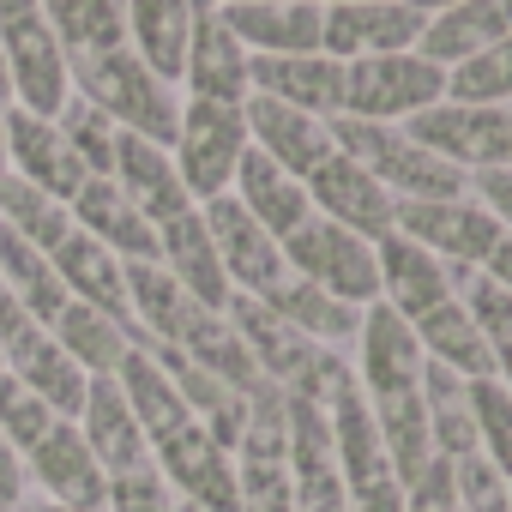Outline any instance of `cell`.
<instances>
[{
    "label": "cell",
    "mask_w": 512,
    "mask_h": 512,
    "mask_svg": "<svg viewBox=\"0 0 512 512\" xmlns=\"http://www.w3.org/2000/svg\"><path fill=\"white\" fill-rule=\"evenodd\" d=\"M356 386H362V398H392V392H416L422 386V344H416L410 320H398L386 302L362 308Z\"/></svg>",
    "instance_id": "2e32d148"
},
{
    "label": "cell",
    "mask_w": 512,
    "mask_h": 512,
    "mask_svg": "<svg viewBox=\"0 0 512 512\" xmlns=\"http://www.w3.org/2000/svg\"><path fill=\"white\" fill-rule=\"evenodd\" d=\"M410 7H416L422 19H434V13H446V7H464V0H410Z\"/></svg>",
    "instance_id": "f907efd6"
},
{
    "label": "cell",
    "mask_w": 512,
    "mask_h": 512,
    "mask_svg": "<svg viewBox=\"0 0 512 512\" xmlns=\"http://www.w3.org/2000/svg\"><path fill=\"white\" fill-rule=\"evenodd\" d=\"M37 512H79V506H55V500H49V506H37Z\"/></svg>",
    "instance_id": "11a10c76"
},
{
    "label": "cell",
    "mask_w": 512,
    "mask_h": 512,
    "mask_svg": "<svg viewBox=\"0 0 512 512\" xmlns=\"http://www.w3.org/2000/svg\"><path fill=\"white\" fill-rule=\"evenodd\" d=\"M0 55H7V73H13V97L25 115L37 121H55L73 97V73H67V49L55 43V31L37 19H19L0 31Z\"/></svg>",
    "instance_id": "30bf717a"
},
{
    "label": "cell",
    "mask_w": 512,
    "mask_h": 512,
    "mask_svg": "<svg viewBox=\"0 0 512 512\" xmlns=\"http://www.w3.org/2000/svg\"><path fill=\"white\" fill-rule=\"evenodd\" d=\"M187 37H193V7L187 0H127V49L163 85H181Z\"/></svg>",
    "instance_id": "f546056e"
},
{
    "label": "cell",
    "mask_w": 512,
    "mask_h": 512,
    "mask_svg": "<svg viewBox=\"0 0 512 512\" xmlns=\"http://www.w3.org/2000/svg\"><path fill=\"white\" fill-rule=\"evenodd\" d=\"M344 512H404V482H380L368 494H350Z\"/></svg>",
    "instance_id": "bcb514c9"
},
{
    "label": "cell",
    "mask_w": 512,
    "mask_h": 512,
    "mask_svg": "<svg viewBox=\"0 0 512 512\" xmlns=\"http://www.w3.org/2000/svg\"><path fill=\"white\" fill-rule=\"evenodd\" d=\"M500 37H512V19H506L500 0H464V7H446V13H434V19L422 25L416 55L434 61L440 73H452V67H464L470 55L494 49Z\"/></svg>",
    "instance_id": "83f0119b"
},
{
    "label": "cell",
    "mask_w": 512,
    "mask_h": 512,
    "mask_svg": "<svg viewBox=\"0 0 512 512\" xmlns=\"http://www.w3.org/2000/svg\"><path fill=\"white\" fill-rule=\"evenodd\" d=\"M482 278H488V284H500V290L512 296V235H500V241H494V253H488Z\"/></svg>",
    "instance_id": "7dc6e473"
},
{
    "label": "cell",
    "mask_w": 512,
    "mask_h": 512,
    "mask_svg": "<svg viewBox=\"0 0 512 512\" xmlns=\"http://www.w3.org/2000/svg\"><path fill=\"white\" fill-rule=\"evenodd\" d=\"M37 7L55 43L67 49V61L127 49V0H37Z\"/></svg>",
    "instance_id": "d6a6232c"
},
{
    "label": "cell",
    "mask_w": 512,
    "mask_h": 512,
    "mask_svg": "<svg viewBox=\"0 0 512 512\" xmlns=\"http://www.w3.org/2000/svg\"><path fill=\"white\" fill-rule=\"evenodd\" d=\"M235 205L260 223L272 241H290L308 217H314V199H308V181H296V175H284L272 157H260L247 145V157H241V169H235Z\"/></svg>",
    "instance_id": "d4e9b609"
},
{
    "label": "cell",
    "mask_w": 512,
    "mask_h": 512,
    "mask_svg": "<svg viewBox=\"0 0 512 512\" xmlns=\"http://www.w3.org/2000/svg\"><path fill=\"white\" fill-rule=\"evenodd\" d=\"M49 338L91 374V380H115L121 374V362L139 350V326H121V320H109V314H97V308H85V302H67L61 308V320L49 326Z\"/></svg>",
    "instance_id": "f1b7e54d"
},
{
    "label": "cell",
    "mask_w": 512,
    "mask_h": 512,
    "mask_svg": "<svg viewBox=\"0 0 512 512\" xmlns=\"http://www.w3.org/2000/svg\"><path fill=\"white\" fill-rule=\"evenodd\" d=\"M422 410H428L434 458L458 464V458L482 452V446H476V416H470V380H458V374L434 368L428 356H422Z\"/></svg>",
    "instance_id": "e575fe53"
},
{
    "label": "cell",
    "mask_w": 512,
    "mask_h": 512,
    "mask_svg": "<svg viewBox=\"0 0 512 512\" xmlns=\"http://www.w3.org/2000/svg\"><path fill=\"white\" fill-rule=\"evenodd\" d=\"M199 217H205V229H211L217 266H223V278H229L235 296H272V290L290 278V266H284V241H272L260 223H253V217L235 205V193L205 199Z\"/></svg>",
    "instance_id": "52a82bcc"
},
{
    "label": "cell",
    "mask_w": 512,
    "mask_h": 512,
    "mask_svg": "<svg viewBox=\"0 0 512 512\" xmlns=\"http://www.w3.org/2000/svg\"><path fill=\"white\" fill-rule=\"evenodd\" d=\"M422 13L410 0H362V7H326L320 55L332 61H374V55H410L422 43Z\"/></svg>",
    "instance_id": "8fae6325"
},
{
    "label": "cell",
    "mask_w": 512,
    "mask_h": 512,
    "mask_svg": "<svg viewBox=\"0 0 512 512\" xmlns=\"http://www.w3.org/2000/svg\"><path fill=\"white\" fill-rule=\"evenodd\" d=\"M374 260H380V302L398 314V320H422L428 308L452 302L476 272H452L446 260H434L428 247H416L410 235H380L374 241Z\"/></svg>",
    "instance_id": "7c38bea8"
},
{
    "label": "cell",
    "mask_w": 512,
    "mask_h": 512,
    "mask_svg": "<svg viewBox=\"0 0 512 512\" xmlns=\"http://www.w3.org/2000/svg\"><path fill=\"white\" fill-rule=\"evenodd\" d=\"M43 7H37V0H0V31H7V25H19V19H37Z\"/></svg>",
    "instance_id": "c3c4849f"
},
{
    "label": "cell",
    "mask_w": 512,
    "mask_h": 512,
    "mask_svg": "<svg viewBox=\"0 0 512 512\" xmlns=\"http://www.w3.org/2000/svg\"><path fill=\"white\" fill-rule=\"evenodd\" d=\"M446 103H482V109H512V37L494 49L470 55L464 67L446 73Z\"/></svg>",
    "instance_id": "74e56055"
},
{
    "label": "cell",
    "mask_w": 512,
    "mask_h": 512,
    "mask_svg": "<svg viewBox=\"0 0 512 512\" xmlns=\"http://www.w3.org/2000/svg\"><path fill=\"white\" fill-rule=\"evenodd\" d=\"M247 79H253V97L290 103L320 121L344 115V61L332 55H253Z\"/></svg>",
    "instance_id": "d6986e66"
},
{
    "label": "cell",
    "mask_w": 512,
    "mask_h": 512,
    "mask_svg": "<svg viewBox=\"0 0 512 512\" xmlns=\"http://www.w3.org/2000/svg\"><path fill=\"white\" fill-rule=\"evenodd\" d=\"M470 416H476L482 458L512 482V392L500 380H470Z\"/></svg>",
    "instance_id": "60d3db41"
},
{
    "label": "cell",
    "mask_w": 512,
    "mask_h": 512,
    "mask_svg": "<svg viewBox=\"0 0 512 512\" xmlns=\"http://www.w3.org/2000/svg\"><path fill=\"white\" fill-rule=\"evenodd\" d=\"M109 181L151 217V229L169 223V217H181V211H193V199H187V187H181V175H175V157H169L163 145H151V139L121 133V139H115V169H109Z\"/></svg>",
    "instance_id": "484cf974"
},
{
    "label": "cell",
    "mask_w": 512,
    "mask_h": 512,
    "mask_svg": "<svg viewBox=\"0 0 512 512\" xmlns=\"http://www.w3.org/2000/svg\"><path fill=\"white\" fill-rule=\"evenodd\" d=\"M332 145L362 163L398 205H434V199H464L470 193V175L440 163L434 151H422L404 127H386V121H350L338 115L332 121Z\"/></svg>",
    "instance_id": "7a4b0ae2"
},
{
    "label": "cell",
    "mask_w": 512,
    "mask_h": 512,
    "mask_svg": "<svg viewBox=\"0 0 512 512\" xmlns=\"http://www.w3.org/2000/svg\"><path fill=\"white\" fill-rule=\"evenodd\" d=\"M49 266H55V278H61V290H67L73 302H85V308H97V314H109V320L133 326L127 266L115 260V253H109L103 241H91L85 229H73V235L49 253Z\"/></svg>",
    "instance_id": "cb8c5ba5"
},
{
    "label": "cell",
    "mask_w": 512,
    "mask_h": 512,
    "mask_svg": "<svg viewBox=\"0 0 512 512\" xmlns=\"http://www.w3.org/2000/svg\"><path fill=\"white\" fill-rule=\"evenodd\" d=\"M25 470H31V482L49 488L55 506H79V512H103V506H109V476H103V464L91 458L79 422H55V428L25 452Z\"/></svg>",
    "instance_id": "e0dca14e"
},
{
    "label": "cell",
    "mask_w": 512,
    "mask_h": 512,
    "mask_svg": "<svg viewBox=\"0 0 512 512\" xmlns=\"http://www.w3.org/2000/svg\"><path fill=\"white\" fill-rule=\"evenodd\" d=\"M308 199H314V217H326V223H338V229H350V235H362V241H380V235H392V223H398V199H392L362 163H350L344 151L326 157V163L308 175Z\"/></svg>",
    "instance_id": "4fadbf2b"
},
{
    "label": "cell",
    "mask_w": 512,
    "mask_h": 512,
    "mask_svg": "<svg viewBox=\"0 0 512 512\" xmlns=\"http://www.w3.org/2000/svg\"><path fill=\"white\" fill-rule=\"evenodd\" d=\"M0 223H7L19 241H31L37 253H55L67 235H73V205L49 199L43 187L7 175V187H0Z\"/></svg>",
    "instance_id": "8d00e7d4"
},
{
    "label": "cell",
    "mask_w": 512,
    "mask_h": 512,
    "mask_svg": "<svg viewBox=\"0 0 512 512\" xmlns=\"http://www.w3.org/2000/svg\"><path fill=\"white\" fill-rule=\"evenodd\" d=\"M0 512H25V458L0 434Z\"/></svg>",
    "instance_id": "f6af8a7d"
},
{
    "label": "cell",
    "mask_w": 512,
    "mask_h": 512,
    "mask_svg": "<svg viewBox=\"0 0 512 512\" xmlns=\"http://www.w3.org/2000/svg\"><path fill=\"white\" fill-rule=\"evenodd\" d=\"M79 434H85L91 458L103 464V476H127V470L151 464V446H145V434H139V422H133L115 380H91L85 410H79Z\"/></svg>",
    "instance_id": "4316f807"
},
{
    "label": "cell",
    "mask_w": 512,
    "mask_h": 512,
    "mask_svg": "<svg viewBox=\"0 0 512 512\" xmlns=\"http://www.w3.org/2000/svg\"><path fill=\"white\" fill-rule=\"evenodd\" d=\"M458 296H464V308H470V320H476V332H482V344H488L494 380L512 392V296H506L500 284H488L482 272H476Z\"/></svg>",
    "instance_id": "f35d334b"
},
{
    "label": "cell",
    "mask_w": 512,
    "mask_h": 512,
    "mask_svg": "<svg viewBox=\"0 0 512 512\" xmlns=\"http://www.w3.org/2000/svg\"><path fill=\"white\" fill-rule=\"evenodd\" d=\"M398 235H410L416 247H428L434 260H446L452 272H482L488 253L500 241V223L464 193V199H434V205H398Z\"/></svg>",
    "instance_id": "ba28073f"
},
{
    "label": "cell",
    "mask_w": 512,
    "mask_h": 512,
    "mask_svg": "<svg viewBox=\"0 0 512 512\" xmlns=\"http://www.w3.org/2000/svg\"><path fill=\"white\" fill-rule=\"evenodd\" d=\"M284 266L290 278L350 302V308H374L380 302V260H374V241L326 223V217H308L290 241H284Z\"/></svg>",
    "instance_id": "277c9868"
},
{
    "label": "cell",
    "mask_w": 512,
    "mask_h": 512,
    "mask_svg": "<svg viewBox=\"0 0 512 512\" xmlns=\"http://www.w3.org/2000/svg\"><path fill=\"white\" fill-rule=\"evenodd\" d=\"M0 133H7V163H13V175H19V181H31V187H43L49 199L73 205V193L91 181V175H85V163L73 157V145L61 139V127H55V121H37V115L13 109L7 121H0Z\"/></svg>",
    "instance_id": "44dd1931"
},
{
    "label": "cell",
    "mask_w": 512,
    "mask_h": 512,
    "mask_svg": "<svg viewBox=\"0 0 512 512\" xmlns=\"http://www.w3.org/2000/svg\"><path fill=\"white\" fill-rule=\"evenodd\" d=\"M175 175L187 187L193 205L223 199L235 187V169L247 157V121L229 103H205V97H181V127H175Z\"/></svg>",
    "instance_id": "3957f363"
},
{
    "label": "cell",
    "mask_w": 512,
    "mask_h": 512,
    "mask_svg": "<svg viewBox=\"0 0 512 512\" xmlns=\"http://www.w3.org/2000/svg\"><path fill=\"white\" fill-rule=\"evenodd\" d=\"M470 199H476V205L500 223V235H512V163L470 175Z\"/></svg>",
    "instance_id": "ee69618b"
},
{
    "label": "cell",
    "mask_w": 512,
    "mask_h": 512,
    "mask_svg": "<svg viewBox=\"0 0 512 512\" xmlns=\"http://www.w3.org/2000/svg\"><path fill=\"white\" fill-rule=\"evenodd\" d=\"M506 494H512V482H506Z\"/></svg>",
    "instance_id": "6f0895ef"
},
{
    "label": "cell",
    "mask_w": 512,
    "mask_h": 512,
    "mask_svg": "<svg viewBox=\"0 0 512 512\" xmlns=\"http://www.w3.org/2000/svg\"><path fill=\"white\" fill-rule=\"evenodd\" d=\"M55 127H61V139L73 145V157L85 163V175H109L115 169V139H121V127L97 109V103H85V97H67V109L55 115Z\"/></svg>",
    "instance_id": "ab89813d"
},
{
    "label": "cell",
    "mask_w": 512,
    "mask_h": 512,
    "mask_svg": "<svg viewBox=\"0 0 512 512\" xmlns=\"http://www.w3.org/2000/svg\"><path fill=\"white\" fill-rule=\"evenodd\" d=\"M253 55L235 43V31L217 19V13H193V37H187V61H181V85L187 97H205V103H229L241 109L253 97V79H247Z\"/></svg>",
    "instance_id": "ffe728a7"
},
{
    "label": "cell",
    "mask_w": 512,
    "mask_h": 512,
    "mask_svg": "<svg viewBox=\"0 0 512 512\" xmlns=\"http://www.w3.org/2000/svg\"><path fill=\"white\" fill-rule=\"evenodd\" d=\"M151 464L163 470V482L175 488V500L199 506V512H235L241 488H235V452H223L199 422L175 428L169 440L151 446Z\"/></svg>",
    "instance_id": "9c48e42d"
},
{
    "label": "cell",
    "mask_w": 512,
    "mask_h": 512,
    "mask_svg": "<svg viewBox=\"0 0 512 512\" xmlns=\"http://www.w3.org/2000/svg\"><path fill=\"white\" fill-rule=\"evenodd\" d=\"M157 266H163L199 308H211V314H223L229 296H235L229 278H223V266H217V247H211V229H205L199 205L181 211V217H169V223H157Z\"/></svg>",
    "instance_id": "603a6c76"
},
{
    "label": "cell",
    "mask_w": 512,
    "mask_h": 512,
    "mask_svg": "<svg viewBox=\"0 0 512 512\" xmlns=\"http://www.w3.org/2000/svg\"><path fill=\"white\" fill-rule=\"evenodd\" d=\"M175 506L181 500H175V488L163 482L157 464L127 470V476H109V506L103 512H175Z\"/></svg>",
    "instance_id": "7bdbcfd3"
},
{
    "label": "cell",
    "mask_w": 512,
    "mask_h": 512,
    "mask_svg": "<svg viewBox=\"0 0 512 512\" xmlns=\"http://www.w3.org/2000/svg\"><path fill=\"white\" fill-rule=\"evenodd\" d=\"M284 326H296L308 344H320V350H344V344H356V332H362V308H350V302H338V296H326V290H314V284H302V278H284L272 296H260Z\"/></svg>",
    "instance_id": "1f68e13d"
},
{
    "label": "cell",
    "mask_w": 512,
    "mask_h": 512,
    "mask_svg": "<svg viewBox=\"0 0 512 512\" xmlns=\"http://www.w3.org/2000/svg\"><path fill=\"white\" fill-rule=\"evenodd\" d=\"M410 332H416V344H422V356H428L434 368H446V374H458V380H494L488 344H482V332H476L464 296L428 308L422 320H410Z\"/></svg>",
    "instance_id": "4dcf8cb0"
},
{
    "label": "cell",
    "mask_w": 512,
    "mask_h": 512,
    "mask_svg": "<svg viewBox=\"0 0 512 512\" xmlns=\"http://www.w3.org/2000/svg\"><path fill=\"white\" fill-rule=\"evenodd\" d=\"M0 368H7L25 392H37L61 422H79V410H85V392H91V374L49 338V326H25L19 338H7L0 344Z\"/></svg>",
    "instance_id": "9a60e30c"
},
{
    "label": "cell",
    "mask_w": 512,
    "mask_h": 512,
    "mask_svg": "<svg viewBox=\"0 0 512 512\" xmlns=\"http://www.w3.org/2000/svg\"><path fill=\"white\" fill-rule=\"evenodd\" d=\"M0 284H7V290L25 302V314H31L37 326H55L61 308L73 302V296L61 290L55 266H49V253H37L31 241H19L7 223H0Z\"/></svg>",
    "instance_id": "d590c367"
},
{
    "label": "cell",
    "mask_w": 512,
    "mask_h": 512,
    "mask_svg": "<svg viewBox=\"0 0 512 512\" xmlns=\"http://www.w3.org/2000/svg\"><path fill=\"white\" fill-rule=\"evenodd\" d=\"M241 121H247V145L260 151V157H272V163H278L284 175H296V181H308L326 157H338L332 121L302 115V109H290V103L247 97V103H241Z\"/></svg>",
    "instance_id": "5bb4252c"
},
{
    "label": "cell",
    "mask_w": 512,
    "mask_h": 512,
    "mask_svg": "<svg viewBox=\"0 0 512 512\" xmlns=\"http://www.w3.org/2000/svg\"><path fill=\"white\" fill-rule=\"evenodd\" d=\"M187 7H193V13H217V7H223V0H187Z\"/></svg>",
    "instance_id": "f5cc1de1"
},
{
    "label": "cell",
    "mask_w": 512,
    "mask_h": 512,
    "mask_svg": "<svg viewBox=\"0 0 512 512\" xmlns=\"http://www.w3.org/2000/svg\"><path fill=\"white\" fill-rule=\"evenodd\" d=\"M217 19L235 31L247 55H320L326 7L320 0H284V7H260V0H223Z\"/></svg>",
    "instance_id": "ac0fdd59"
},
{
    "label": "cell",
    "mask_w": 512,
    "mask_h": 512,
    "mask_svg": "<svg viewBox=\"0 0 512 512\" xmlns=\"http://www.w3.org/2000/svg\"><path fill=\"white\" fill-rule=\"evenodd\" d=\"M115 386H121V398H127V410H133V422H139V434H145V446H157V440H169L175 428H187L193 422V410L181 404V392H175V380L145 356V350H133L127 362H121V374H115Z\"/></svg>",
    "instance_id": "836d02e7"
},
{
    "label": "cell",
    "mask_w": 512,
    "mask_h": 512,
    "mask_svg": "<svg viewBox=\"0 0 512 512\" xmlns=\"http://www.w3.org/2000/svg\"><path fill=\"white\" fill-rule=\"evenodd\" d=\"M260 7H284V0H260Z\"/></svg>",
    "instance_id": "9f6ffc18"
},
{
    "label": "cell",
    "mask_w": 512,
    "mask_h": 512,
    "mask_svg": "<svg viewBox=\"0 0 512 512\" xmlns=\"http://www.w3.org/2000/svg\"><path fill=\"white\" fill-rule=\"evenodd\" d=\"M7 175H13V163H7V133H0V187H7Z\"/></svg>",
    "instance_id": "816d5d0a"
},
{
    "label": "cell",
    "mask_w": 512,
    "mask_h": 512,
    "mask_svg": "<svg viewBox=\"0 0 512 512\" xmlns=\"http://www.w3.org/2000/svg\"><path fill=\"white\" fill-rule=\"evenodd\" d=\"M446 97V73L434 61L410 55H374V61H350L344 67V115L350 121H386L404 127L410 115L434 109Z\"/></svg>",
    "instance_id": "5b68a950"
},
{
    "label": "cell",
    "mask_w": 512,
    "mask_h": 512,
    "mask_svg": "<svg viewBox=\"0 0 512 512\" xmlns=\"http://www.w3.org/2000/svg\"><path fill=\"white\" fill-rule=\"evenodd\" d=\"M320 7H362V0H320Z\"/></svg>",
    "instance_id": "db71d44e"
},
{
    "label": "cell",
    "mask_w": 512,
    "mask_h": 512,
    "mask_svg": "<svg viewBox=\"0 0 512 512\" xmlns=\"http://www.w3.org/2000/svg\"><path fill=\"white\" fill-rule=\"evenodd\" d=\"M19 109V97H13V73H7V55H0V121H7Z\"/></svg>",
    "instance_id": "681fc988"
},
{
    "label": "cell",
    "mask_w": 512,
    "mask_h": 512,
    "mask_svg": "<svg viewBox=\"0 0 512 512\" xmlns=\"http://www.w3.org/2000/svg\"><path fill=\"white\" fill-rule=\"evenodd\" d=\"M73 73V97L97 103L121 133L133 139H151V145H175V127H181V97L175 85H163L133 49H109V55H79L67 61Z\"/></svg>",
    "instance_id": "6da1fadb"
},
{
    "label": "cell",
    "mask_w": 512,
    "mask_h": 512,
    "mask_svg": "<svg viewBox=\"0 0 512 512\" xmlns=\"http://www.w3.org/2000/svg\"><path fill=\"white\" fill-rule=\"evenodd\" d=\"M73 229H85L91 241H103L121 266H157V229L151 217L103 175H91L79 193H73Z\"/></svg>",
    "instance_id": "7402d4cb"
},
{
    "label": "cell",
    "mask_w": 512,
    "mask_h": 512,
    "mask_svg": "<svg viewBox=\"0 0 512 512\" xmlns=\"http://www.w3.org/2000/svg\"><path fill=\"white\" fill-rule=\"evenodd\" d=\"M404 133L434 151L440 163L464 169V175H482V169H500L512 163V109H482V103H434L422 115L404 121Z\"/></svg>",
    "instance_id": "8992f818"
},
{
    "label": "cell",
    "mask_w": 512,
    "mask_h": 512,
    "mask_svg": "<svg viewBox=\"0 0 512 512\" xmlns=\"http://www.w3.org/2000/svg\"><path fill=\"white\" fill-rule=\"evenodd\" d=\"M55 422H61V416H55L37 392H25L7 368H0V434H7V440L19 446V458H25V452H31V446L55 428Z\"/></svg>",
    "instance_id": "b9f144b4"
}]
</instances>
